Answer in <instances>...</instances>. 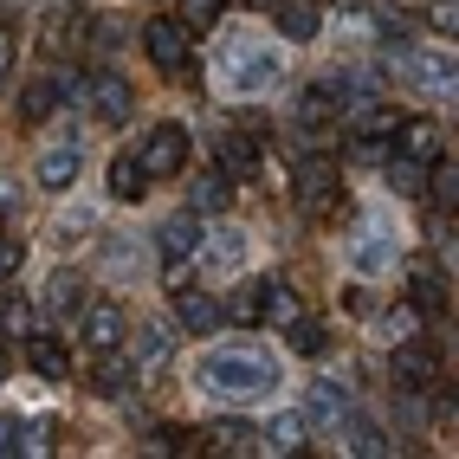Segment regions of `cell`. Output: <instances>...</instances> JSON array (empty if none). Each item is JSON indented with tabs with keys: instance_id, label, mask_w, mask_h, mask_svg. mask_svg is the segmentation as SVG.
<instances>
[{
	"instance_id": "obj_1",
	"label": "cell",
	"mask_w": 459,
	"mask_h": 459,
	"mask_svg": "<svg viewBox=\"0 0 459 459\" xmlns=\"http://www.w3.org/2000/svg\"><path fill=\"white\" fill-rule=\"evenodd\" d=\"M201 388L221 394V402H259V394H279V356H265L253 343H221L201 356Z\"/></svg>"
},
{
	"instance_id": "obj_2",
	"label": "cell",
	"mask_w": 459,
	"mask_h": 459,
	"mask_svg": "<svg viewBox=\"0 0 459 459\" xmlns=\"http://www.w3.org/2000/svg\"><path fill=\"white\" fill-rule=\"evenodd\" d=\"M221 78L239 91V98H259V91L285 84V58L272 46H253V39H227L221 46Z\"/></svg>"
},
{
	"instance_id": "obj_3",
	"label": "cell",
	"mask_w": 459,
	"mask_h": 459,
	"mask_svg": "<svg viewBox=\"0 0 459 459\" xmlns=\"http://www.w3.org/2000/svg\"><path fill=\"white\" fill-rule=\"evenodd\" d=\"M136 162H143L149 181L181 175V169H188V130H181V124H156V130L136 143Z\"/></svg>"
},
{
	"instance_id": "obj_4",
	"label": "cell",
	"mask_w": 459,
	"mask_h": 459,
	"mask_svg": "<svg viewBox=\"0 0 459 459\" xmlns=\"http://www.w3.org/2000/svg\"><path fill=\"white\" fill-rule=\"evenodd\" d=\"M336 181H343V169H336L330 156H304V162L291 169V195H298V207L330 213V207H336Z\"/></svg>"
},
{
	"instance_id": "obj_5",
	"label": "cell",
	"mask_w": 459,
	"mask_h": 459,
	"mask_svg": "<svg viewBox=\"0 0 459 459\" xmlns=\"http://www.w3.org/2000/svg\"><path fill=\"white\" fill-rule=\"evenodd\" d=\"M188 46H195V33H188L181 20H149V26H143V52L156 58L162 72H188V65H195Z\"/></svg>"
},
{
	"instance_id": "obj_6",
	"label": "cell",
	"mask_w": 459,
	"mask_h": 459,
	"mask_svg": "<svg viewBox=\"0 0 459 459\" xmlns=\"http://www.w3.org/2000/svg\"><path fill=\"white\" fill-rule=\"evenodd\" d=\"M84 98H91V110H98V124L124 130V124H130V110H136V84H130V78H117V72H98V78L84 84Z\"/></svg>"
},
{
	"instance_id": "obj_7",
	"label": "cell",
	"mask_w": 459,
	"mask_h": 459,
	"mask_svg": "<svg viewBox=\"0 0 459 459\" xmlns=\"http://www.w3.org/2000/svg\"><path fill=\"white\" fill-rule=\"evenodd\" d=\"M78 336L91 350H117L130 336V317H124V304H110V298H98V304H78Z\"/></svg>"
},
{
	"instance_id": "obj_8",
	"label": "cell",
	"mask_w": 459,
	"mask_h": 459,
	"mask_svg": "<svg viewBox=\"0 0 459 459\" xmlns=\"http://www.w3.org/2000/svg\"><path fill=\"white\" fill-rule=\"evenodd\" d=\"M291 117H298V130L304 136H336V124H343V110H336V98H330V84H304L298 98H291Z\"/></svg>"
},
{
	"instance_id": "obj_9",
	"label": "cell",
	"mask_w": 459,
	"mask_h": 459,
	"mask_svg": "<svg viewBox=\"0 0 459 459\" xmlns=\"http://www.w3.org/2000/svg\"><path fill=\"white\" fill-rule=\"evenodd\" d=\"M388 376H394V388H420V394H427V388L440 382V356L408 336V343H394V356H388Z\"/></svg>"
},
{
	"instance_id": "obj_10",
	"label": "cell",
	"mask_w": 459,
	"mask_h": 459,
	"mask_svg": "<svg viewBox=\"0 0 459 459\" xmlns=\"http://www.w3.org/2000/svg\"><path fill=\"white\" fill-rule=\"evenodd\" d=\"M201 446L195 453H221V459H247V453H259V427H247V420H233V414H221V420H207L201 434H195Z\"/></svg>"
},
{
	"instance_id": "obj_11",
	"label": "cell",
	"mask_w": 459,
	"mask_h": 459,
	"mask_svg": "<svg viewBox=\"0 0 459 459\" xmlns=\"http://www.w3.org/2000/svg\"><path fill=\"white\" fill-rule=\"evenodd\" d=\"M350 265L362 272V279H376V272L394 265V239H388L382 221H356V233H350Z\"/></svg>"
},
{
	"instance_id": "obj_12",
	"label": "cell",
	"mask_w": 459,
	"mask_h": 459,
	"mask_svg": "<svg viewBox=\"0 0 459 459\" xmlns=\"http://www.w3.org/2000/svg\"><path fill=\"white\" fill-rule=\"evenodd\" d=\"M91 356H98V362H91V388L110 394V402H130V394H136V362L124 350H91Z\"/></svg>"
},
{
	"instance_id": "obj_13",
	"label": "cell",
	"mask_w": 459,
	"mask_h": 459,
	"mask_svg": "<svg viewBox=\"0 0 459 459\" xmlns=\"http://www.w3.org/2000/svg\"><path fill=\"white\" fill-rule=\"evenodd\" d=\"M156 247H162V259H169V265H181L188 253H201V213H195V207L169 213V221L156 227Z\"/></svg>"
},
{
	"instance_id": "obj_14",
	"label": "cell",
	"mask_w": 459,
	"mask_h": 459,
	"mask_svg": "<svg viewBox=\"0 0 459 459\" xmlns=\"http://www.w3.org/2000/svg\"><path fill=\"white\" fill-rule=\"evenodd\" d=\"M169 298H175V317L188 324L195 336H213V330L227 324V311H221V298H207V291H195V285H175Z\"/></svg>"
},
{
	"instance_id": "obj_15",
	"label": "cell",
	"mask_w": 459,
	"mask_h": 459,
	"mask_svg": "<svg viewBox=\"0 0 459 459\" xmlns=\"http://www.w3.org/2000/svg\"><path fill=\"white\" fill-rule=\"evenodd\" d=\"M402 72L427 91V98H453V52H408Z\"/></svg>"
},
{
	"instance_id": "obj_16",
	"label": "cell",
	"mask_w": 459,
	"mask_h": 459,
	"mask_svg": "<svg viewBox=\"0 0 459 459\" xmlns=\"http://www.w3.org/2000/svg\"><path fill=\"white\" fill-rule=\"evenodd\" d=\"M402 156L440 162V156H446V130L434 124V117H408V124H402Z\"/></svg>"
},
{
	"instance_id": "obj_17",
	"label": "cell",
	"mask_w": 459,
	"mask_h": 459,
	"mask_svg": "<svg viewBox=\"0 0 459 459\" xmlns=\"http://www.w3.org/2000/svg\"><path fill=\"white\" fill-rule=\"evenodd\" d=\"M324 33V13L311 7V0H279V39H291V46H311Z\"/></svg>"
},
{
	"instance_id": "obj_18",
	"label": "cell",
	"mask_w": 459,
	"mask_h": 459,
	"mask_svg": "<svg viewBox=\"0 0 459 459\" xmlns=\"http://www.w3.org/2000/svg\"><path fill=\"white\" fill-rule=\"evenodd\" d=\"M343 414H350V394L336 382H311V388H304V420H311V427H336Z\"/></svg>"
},
{
	"instance_id": "obj_19",
	"label": "cell",
	"mask_w": 459,
	"mask_h": 459,
	"mask_svg": "<svg viewBox=\"0 0 459 459\" xmlns=\"http://www.w3.org/2000/svg\"><path fill=\"white\" fill-rule=\"evenodd\" d=\"M78 169H84V156H78L72 143L65 149H46V156H39V188L46 195H65L72 181H78Z\"/></svg>"
},
{
	"instance_id": "obj_20",
	"label": "cell",
	"mask_w": 459,
	"mask_h": 459,
	"mask_svg": "<svg viewBox=\"0 0 459 459\" xmlns=\"http://www.w3.org/2000/svg\"><path fill=\"white\" fill-rule=\"evenodd\" d=\"M408 304H414V311H440V304H446V279H440V265L434 259H414L408 265Z\"/></svg>"
},
{
	"instance_id": "obj_21",
	"label": "cell",
	"mask_w": 459,
	"mask_h": 459,
	"mask_svg": "<svg viewBox=\"0 0 459 459\" xmlns=\"http://www.w3.org/2000/svg\"><path fill=\"white\" fill-rule=\"evenodd\" d=\"M169 350H175V343H169V324H143V330H136V343H130L136 376H143V369H162V362H169Z\"/></svg>"
},
{
	"instance_id": "obj_22",
	"label": "cell",
	"mask_w": 459,
	"mask_h": 459,
	"mask_svg": "<svg viewBox=\"0 0 459 459\" xmlns=\"http://www.w3.org/2000/svg\"><path fill=\"white\" fill-rule=\"evenodd\" d=\"M104 181H110V195L117 201H143V162H136V149H124V156H110V169H104Z\"/></svg>"
},
{
	"instance_id": "obj_23",
	"label": "cell",
	"mask_w": 459,
	"mask_h": 459,
	"mask_svg": "<svg viewBox=\"0 0 459 459\" xmlns=\"http://www.w3.org/2000/svg\"><path fill=\"white\" fill-rule=\"evenodd\" d=\"M227 201H233V181H227L221 169H207V175L188 181V207H195V213H221Z\"/></svg>"
},
{
	"instance_id": "obj_24",
	"label": "cell",
	"mask_w": 459,
	"mask_h": 459,
	"mask_svg": "<svg viewBox=\"0 0 459 459\" xmlns=\"http://www.w3.org/2000/svg\"><path fill=\"white\" fill-rule=\"evenodd\" d=\"M253 169H259V136H247V130L221 136V175L233 181V175H253Z\"/></svg>"
},
{
	"instance_id": "obj_25",
	"label": "cell",
	"mask_w": 459,
	"mask_h": 459,
	"mask_svg": "<svg viewBox=\"0 0 459 459\" xmlns=\"http://www.w3.org/2000/svg\"><path fill=\"white\" fill-rule=\"evenodd\" d=\"M26 362H33L46 382H65V376H72V356H65L58 336H33V343H26Z\"/></svg>"
},
{
	"instance_id": "obj_26",
	"label": "cell",
	"mask_w": 459,
	"mask_h": 459,
	"mask_svg": "<svg viewBox=\"0 0 459 459\" xmlns=\"http://www.w3.org/2000/svg\"><path fill=\"white\" fill-rule=\"evenodd\" d=\"M259 317H272V324L285 330V324H298V317H304V298H298V291H285L279 279H265V291H259Z\"/></svg>"
},
{
	"instance_id": "obj_27",
	"label": "cell",
	"mask_w": 459,
	"mask_h": 459,
	"mask_svg": "<svg viewBox=\"0 0 459 459\" xmlns=\"http://www.w3.org/2000/svg\"><path fill=\"white\" fill-rule=\"evenodd\" d=\"M201 239H207V233H201ZM207 265H213V272H239V265H247V233L221 227V233L207 239Z\"/></svg>"
},
{
	"instance_id": "obj_28",
	"label": "cell",
	"mask_w": 459,
	"mask_h": 459,
	"mask_svg": "<svg viewBox=\"0 0 459 459\" xmlns=\"http://www.w3.org/2000/svg\"><path fill=\"white\" fill-rule=\"evenodd\" d=\"M259 440H272V453H311V446H304V440H311V420H304V414H279Z\"/></svg>"
},
{
	"instance_id": "obj_29",
	"label": "cell",
	"mask_w": 459,
	"mask_h": 459,
	"mask_svg": "<svg viewBox=\"0 0 459 459\" xmlns=\"http://www.w3.org/2000/svg\"><path fill=\"white\" fill-rule=\"evenodd\" d=\"M336 434H343V440H350V453H362V459L394 453V446H388V434H382V427H369V420H350V414H343V420H336Z\"/></svg>"
},
{
	"instance_id": "obj_30",
	"label": "cell",
	"mask_w": 459,
	"mask_h": 459,
	"mask_svg": "<svg viewBox=\"0 0 459 459\" xmlns=\"http://www.w3.org/2000/svg\"><path fill=\"white\" fill-rule=\"evenodd\" d=\"M285 343H291V356L317 362V356L330 350V330H324V324H311V317H298V324H285Z\"/></svg>"
},
{
	"instance_id": "obj_31",
	"label": "cell",
	"mask_w": 459,
	"mask_h": 459,
	"mask_svg": "<svg viewBox=\"0 0 459 459\" xmlns=\"http://www.w3.org/2000/svg\"><path fill=\"white\" fill-rule=\"evenodd\" d=\"M388 188L402 195V201H414V195L427 188V162H414V156H388Z\"/></svg>"
},
{
	"instance_id": "obj_32",
	"label": "cell",
	"mask_w": 459,
	"mask_h": 459,
	"mask_svg": "<svg viewBox=\"0 0 459 459\" xmlns=\"http://www.w3.org/2000/svg\"><path fill=\"white\" fill-rule=\"evenodd\" d=\"M78 291H84V279H78V272H58V279L46 285V311H52V317H65V311H78V304H84Z\"/></svg>"
},
{
	"instance_id": "obj_33",
	"label": "cell",
	"mask_w": 459,
	"mask_h": 459,
	"mask_svg": "<svg viewBox=\"0 0 459 459\" xmlns=\"http://www.w3.org/2000/svg\"><path fill=\"white\" fill-rule=\"evenodd\" d=\"M259 291H265V279H247V285H239V291L221 304V311H227L233 324H259Z\"/></svg>"
},
{
	"instance_id": "obj_34",
	"label": "cell",
	"mask_w": 459,
	"mask_h": 459,
	"mask_svg": "<svg viewBox=\"0 0 459 459\" xmlns=\"http://www.w3.org/2000/svg\"><path fill=\"white\" fill-rule=\"evenodd\" d=\"M0 330H7L13 343H26V336H33V304H26V298H7V304H0Z\"/></svg>"
},
{
	"instance_id": "obj_35",
	"label": "cell",
	"mask_w": 459,
	"mask_h": 459,
	"mask_svg": "<svg viewBox=\"0 0 459 459\" xmlns=\"http://www.w3.org/2000/svg\"><path fill=\"white\" fill-rule=\"evenodd\" d=\"M221 7L227 0H181V26H188V33H207V26L221 20Z\"/></svg>"
},
{
	"instance_id": "obj_36",
	"label": "cell",
	"mask_w": 459,
	"mask_h": 459,
	"mask_svg": "<svg viewBox=\"0 0 459 459\" xmlns=\"http://www.w3.org/2000/svg\"><path fill=\"white\" fill-rule=\"evenodd\" d=\"M382 330H388V343H408V336L420 330V311H414V304H394V311L382 317Z\"/></svg>"
},
{
	"instance_id": "obj_37",
	"label": "cell",
	"mask_w": 459,
	"mask_h": 459,
	"mask_svg": "<svg viewBox=\"0 0 459 459\" xmlns=\"http://www.w3.org/2000/svg\"><path fill=\"white\" fill-rule=\"evenodd\" d=\"M434 169V195L446 201V213H453V201H459V169H453V156H440V162H427Z\"/></svg>"
},
{
	"instance_id": "obj_38",
	"label": "cell",
	"mask_w": 459,
	"mask_h": 459,
	"mask_svg": "<svg viewBox=\"0 0 459 459\" xmlns=\"http://www.w3.org/2000/svg\"><path fill=\"white\" fill-rule=\"evenodd\" d=\"M149 453H195V434H181V427H156V434H149Z\"/></svg>"
},
{
	"instance_id": "obj_39",
	"label": "cell",
	"mask_w": 459,
	"mask_h": 459,
	"mask_svg": "<svg viewBox=\"0 0 459 459\" xmlns=\"http://www.w3.org/2000/svg\"><path fill=\"white\" fill-rule=\"evenodd\" d=\"M427 26L453 39V26H459V7H453V0H427Z\"/></svg>"
},
{
	"instance_id": "obj_40",
	"label": "cell",
	"mask_w": 459,
	"mask_h": 459,
	"mask_svg": "<svg viewBox=\"0 0 459 459\" xmlns=\"http://www.w3.org/2000/svg\"><path fill=\"white\" fill-rule=\"evenodd\" d=\"M13 65H20V39H13V26H0V84L13 78Z\"/></svg>"
},
{
	"instance_id": "obj_41",
	"label": "cell",
	"mask_w": 459,
	"mask_h": 459,
	"mask_svg": "<svg viewBox=\"0 0 459 459\" xmlns=\"http://www.w3.org/2000/svg\"><path fill=\"white\" fill-rule=\"evenodd\" d=\"M26 259V247H20V239H7V233H0V279H7V272Z\"/></svg>"
},
{
	"instance_id": "obj_42",
	"label": "cell",
	"mask_w": 459,
	"mask_h": 459,
	"mask_svg": "<svg viewBox=\"0 0 459 459\" xmlns=\"http://www.w3.org/2000/svg\"><path fill=\"white\" fill-rule=\"evenodd\" d=\"M388 149H382V136H356V162H382Z\"/></svg>"
},
{
	"instance_id": "obj_43",
	"label": "cell",
	"mask_w": 459,
	"mask_h": 459,
	"mask_svg": "<svg viewBox=\"0 0 459 459\" xmlns=\"http://www.w3.org/2000/svg\"><path fill=\"white\" fill-rule=\"evenodd\" d=\"M84 227H91V213H72V221H58V247H72Z\"/></svg>"
},
{
	"instance_id": "obj_44",
	"label": "cell",
	"mask_w": 459,
	"mask_h": 459,
	"mask_svg": "<svg viewBox=\"0 0 459 459\" xmlns=\"http://www.w3.org/2000/svg\"><path fill=\"white\" fill-rule=\"evenodd\" d=\"M20 201H26V195H20V181H13V175H0V213H13Z\"/></svg>"
},
{
	"instance_id": "obj_45",
	"label": "cell",
	"mask_w": 459,
	"mask_h": 459,
	"mask_svg": "<svg viewBox=\"0 0 459 459\" xmlns=\"http://www.w3.org/2000/svg\"><path fill=\"white\" fill-rule=\"evenodd\" d=\"M20 453V420H0V459Z\"/></svg>"
},
{
	"instance_id": "obj_46",
	"label": "cell",
	"mask_w": 459,
	"mask_h": 459,
	"mask_svg": "<svg viewBox=\"0 0 459 459\" xmlns=\"http://www.w3.org/2000/svg\"><path fill=\"white\" fill-rule=\"evenodd\" d=\"M0 382H7V350H0Z\"/></svg>"
},
{
	"instance_id": "obj_47",
	"label": "cell",
	"mask_w": 459,
	"mask_h": 459,
	"mask_svg": "<svg viewBox=\"0 0 459 459\" xmlns=\"http://www.w3.org/2000/svg\"><path fill=\"white\" fill-rule=\"evenodd\" d=\"M259 7H279V0H259Z\"/></svg>"
}]
</instances>
